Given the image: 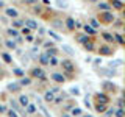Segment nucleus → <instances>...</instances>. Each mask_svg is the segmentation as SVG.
Returning a JSON list of instances; mask_svg holds the SVG:
<instances>
[{"mask_svg":"<svg viewBox=\"0 0 125 117\" xmlns=\"http://www.w3.org/2000/svg\"><path fill=\"white\" fill-rule=\"evenodd\" d=\"M55 100V94L52 91H47L44 94V101H47V103H50V101H53Z\"/></svg>","mask_w":125,"mask_h":117,"instance_id":"obj_4","label":"nucleus"},{"mask_svg":"<svg viewBox=\"0 0 125 117\" xmlns=\"http://www.w3.org/2000/svg\"><path fill=\"white\" fill-rule=\"evenodd\" d=\"M66 27H67L69 30H73L75 28V20H73L72 17H67L66 19Z\"/></svg>","mask_w":125,"mask_h":117,"instance_id":"obj_8","label":"nucleus"},{"mask_svg":"<svg viewBox=\"0 0 125 117\" xmlns=\"http://www.w3.org/2000/svg\"><path fill=\"white\" fill-rule=\"evenodd\" d=\"M8 34H10V36H14V38H19L17 30H14V28H8Z\"/></svg>","mask_w":125,"mask_h":117,"instance_id":"obj_18","label":"nucleus"},{"mask_svg":"<svg viewBox=\"0 0 125 117\" xmlns=\"http://www.w3.org/2000/svg\"><path fill=\"white\" fill-rule=\"evenodd\" d=\"M58 6H62V8H66L67 5H66V3H61V2H58Z\"/></svg>","mask_w":125,"mask_h":117,"instance_id":"obj_45","label":"nucleus"},{"mask_svg":"<svg viewBox=\"0 0 125 117\" xmlns=\"http://www.w3.org/2000/svg\"><path fill=\"white\" fill-rule=\"evenodd\" d=\"M13 72L16 73V75H19V77H22V75H23V72H22V70H21V69H14V70H13Z\"/></svg>","mask_w":125,"mask_h":117,"instance_id":"obj_35","label":"nucleus"},{"mask_svg":"<svg viewBox=\"0 0 125 117\" xmlns=\"http://www.w3.org/2000/svg\"><path fill=\"white\" fill-rule=\"evenodd\" d=\"M3 112H6V108L3 105H0V114H3Z\"/></svg>","mask_w":125,"mask_h":117,"instance_id":"obj_40","label":"nucleus"},{"mask_svg":"<svg viewBox=\"0 0 125 117\" xmlns=\"http://www.w3.org/2000/svg\"><path fill=\"white\" fill-rule=\"evenodd\" d=\"M3 6H5V3H3V2H0V8H3Z\"/></svg>","mask_w":125,"mask_h":117,"instance_id":"obj_46","label":"nucleus"},{"mask_svg":"<svg viewBox=\"0 0 125 117\" xmlns=\"http://www.w3.org/2000/svg\"><path fill=\"white\" fill-rule=\"evenodd\" d=\"M100 17H102V20H105V22H111L113 19H114V17H113V14L109 13V11H106V13H103V14L100 16Z\"/></svg>","mask_w":125,"mask_h":117,"instance_id":"obj_7","label":"nucleus"},{"mask_svg":"<svg viewBox=\"0 0 125 117\" xmlns=\"http://www.w3.org/2000/svg\"><path fill=\"white\" fill-rule=\"evenodd\" d=\"M2 56H3V59H5L6 62H11V56H10V55H6V53H3V55H2Z\"/></svg>","mask_w":125,"mask_h":117,"instance_id":"obj_33","label":"nucleus"},{"mask_svg":"<svg viewBox=\"0 0 125 117\" xmlns=\"http://www.w3.org/2000/svg\"><path fill=\"white\" fill-rule=\"evenodd\" d=\"M70 94H73V95H80V89H78V88H70Z\"/></svg>","mask_w":125,"mask_h":117,"instance_id":"obj_27","label":"nucleus"},{"mask_svg":"<svg viewBox=\"0 0 125 117\" xmlns=\"http://www.w3.org/2000/svg\"><path fill=\"white\" fill-rule=\"evenodd\" d=\"M31 75L36 77V78H41V80H44V78H45V72L42 69H33V70H31Z\"/></svg>","mask_w":125,"mask_h":117,"instance_id":"obj_2","label":"nucleus"},{"mask_svg":"<svg viewBox=\"0 0 125 117\" xmlns=\"http://www.w3.org/2000/svg\"><path fill=\"white\" fill-rule=\"evenodd\" d=\"M99 8H100V10H108V8H109V5H106V3H100V5H99Z\"/></svg>","mask_w":125,"mask_h":117,"instance_id":"obj_36","label":"nucleus"},{"mask_svg":"<svg viewBox=\"0 0 125 117\" xmlns=\"http://www.w3.org/2000/svg\"><path fill=\"white\" fill-rule=\"evenodd\" d=\"M88 36H80V38H78V41H80V42H83V44H86V42H88Z\"/></svg>","mask_w":125,"mask_h":117,"instance_id":"obj_32","label":"nucleus"},{"mask_svg":"<svg viewBox=\"0 0 125 117\" xmlns=\"http://www.w3.org/2000/svg\"><path fill=\"white\" fill-rule=\"evenodd\" d=\"M22 27H23V22H22V20H14V22H13V28H14V30L22 28Z\"/></svg>","mask_w":125,"mask_h":117,"instance_id":"obj_14","label":"nucleus"},{"mask_svg":"<svg viewBox=\"0 0 125 117\" xmlns=\"http://www.w3.org/2000/svg\"><path fill=\"white\" fill-rule=\"evenodd\" d=\"M103 38H105V41H106V42H113V41H114L113 34H109V33H105V34H103Z\"/></svg>","mask_w":125,"mask_h":117,"instance_id":"obj_22","label":"nucleus"},{"mask_svg":"<svg viewBox=\"0 0 125 117\" xmlns=\"http://www.w3.org/2000/svg\"><path fill=\"white\" fill-rule=\"evenodd\" d=\"M52 80L56 81V83H64V77H62V73H53Z\"/></svg>","mask_w":125,"mask_h":117,"instance_id":"obj_6","label":"nucleus"},{"mask_svg":"<svg viewBox=\"0 0 125 117\" xmlns=\"http://www.w3.org/2000/svg\"><path fill=\"white\" fill-rule=\"evenodd\" d=\"M0 44H2V42H0Z\"/></svg>","mask_w":125,"mask_h":117,"instance_id":"obj_49","label":"nucleus"},{"mask_svg":"<svg viewBox=\"0 0 125 117\" xmlns=\"http://www.w3.org/2000/svg\"><path fill=\"white\" fill-rule=\"evenodd\" d=\"M116 39L120 42V44H124V39H122V36H120V34H116Z\"/></svg>","mask_w":125,"mask_h":117,"instance_id":"obj_38","label":"nucleus"},{"mask_svg":"<svg viewBox=\"0 0 125 117\" xmlns=\"http://www.w3.org/2000/svg\"><path fill=\"white\" fill-rule=\"evenodd\" d=\"M97 100H99L100 105H106L108 103V97L103 95V94H97Z\"/></svg>","mask_w":125,"mask_h":117,"instance_id":"obj_9","label":"nucleus"},{"mask_svg":"<svg viewBox=\"0 0 125 117\" xmlns=\"http://www.w3.org/2000/svg\"><path fill=\"white\" fill-rule=\"evenodd\" d=\"M8 88V91H11V92H16V91H19V89H21V86H19L17 83H10L6 86Z\"/></svg>","mask_w":125,"mask_h":117,"instance_id":"obj_10","label":"nucleus"},{"mask_svg":"<svg viewBox=\"0 0 125 117\" xmlns=\"http://www.w3.org/2000/svg\"><path fill=\"white\" fill-rule=\"evenodd\" d=\"M84 31H86V34H94L95 33V30H94L91 25H84Z\"/></svg>","mask_w":125,"mask_h":117,"instance_id":"obj_16","label":"nucleus"},{"mask_svg":"<svg viewBox=\"0 0 125 117\" xmlns=\"http://www.w3.org/2000/svg\"><path fill=\"white\" fill-rule=\"evenodd\" d=\"M22 33H23V34H27V36H30V30H28V28H23V30H22Z\"/></svg>","mask_w":125,"mask_h":117,"instance_id":"obj_41","label":"nucleus"},{"mask_svg":"<svg viewBox=\"0 0 125 117\" xmlns=\"http://www.w3.org/2000/svg\"><path fill=\"white\" fill-rule=\"evenodd\" d=\"M34 111H36V106H34V105H28V106H27V112H28V114H33Z\"/></svg>","mask_w":125,"mask_h":117,"instance_id":"obj_24","label":"nucleus"},{"mask_svg":"<svg viewBox=\"0 0 125 117\" xmlns=\"http://www.w3.org/2000/svg\"><path fill=\"white\" fill-rule=\"evenodd\" d=\"M8 117H19V116H17V112H16V111L11 109V111H8Z\"/></svg>","mask_w":125,"mask_h":117,"instance_id":"obj_31","label":"nucleus"},{"mask_svg":"<svg viewBox=\"0 0 125 117\" xmlns=\"http://www.w3.org/2000/svg\"><path fill=\"white\" fill-rule=\"evenodd\" d=\"M113 5H114V8H122V3H120V2H114Z\"/></svg>","mask_w":125,"mask_h":117,"instance_id":"obj_39","label":"nucleus"},{"mask_svg":"<svg viewBox=\"0 0 125 117\" xmlns=\"http://www.w3.org/2000/svg\"><path fill=\"white\" fill-rule=\"evenodd\" d=\"M11 106H13V111H16V112L19 111V105H17V100H11Z\"/></svg>","mask_w":125,"mask_h":117,"instance_id":"obj_25","label":"nucleus"},{"mask_svg":"<svg viewBox=\"0 0 125 117\" xmlns=\"http://www.w3.org/2000/svg\"><path fill=\"white\" fill-rule=\"evenodd\" d=\"M49 64L50 66H58V59H56V58H49Z\"/></svg>","mask_w":125,"mask_h":117,"instance_id":"obj_26","label":"nucleus"},{"mask_svg":"<svg viewBox=\"0 0 125 117\" xmlns=\"http://www.w3.org/2000/svg\"><path fill=\"white\" fill-rule=\"evenodd\" d=\"M39 109H41V111L44 112V116H45V117H52V116L49 114V111H47V108L44 106V105H41V103H39Z\"/></svg>","mask_w":125,"mask_h":117,"instance_id":"obj_20","label":"nucleus"},{"mask_svg":"<svg viewBox=\"0 0 125 117\" xmlns=\"http://www.w3.org/2000/svg\"><path fill=\"white\" fill-rule=\"evenodd\" d=\"M49 36H50V38H53L55 41H61V38L58 36V34L55 33V31H52V30H49Z\"/></svg>","mask_w":125,"mask_h":117,"instance_id":"obj_17","label":"nucleus"},{"mask_svg":"<svg viewBox=\"0 0 125 117\" xmlns=\"http://www.w3.org/2000/svg\"><path fill=\"white\" fill-rule=\"evenodd\" d=\"M116 112V117H124V109L120 108V109H117V111H114Z\"/></svg>","mask_w":125,"mask_h":117,"instance_id":"obj_30","label":"nucleus"},{"mask_svg":"<svg viewBox=\"0 0 125 117\" xmlns=\"http://www.w3.org/2000/svg\"><path fill=\"white\" fill-rule=\"evenodd\" d=\"M30 83H31L30 78H22V80H21V84H19V86H28Z\"/></svg>","mask_w":125,"mask_h":117,"instance_id":"obj_23","label":"nucleus"},{"mask_svg":"<svg viewBox=\"0 0 125 117\" xmlns=\"http://www.w3.org/2000/svg\"><path fill=\"white\" fill-rule=\"evenodd\" d=\"M100 52L103 53V55H109V53H111V50H109L108 47H102V49H100Z\"/></svg>","mask_w":125,"mask_h":117,"instance_id":"obj_29","label":"nucleus"},{"mask_svg":"<svg viewBox=\"0 0 125 117\" xmlns=\"http://www.w3.org/2000/svg\"><path fill=\"white\" fill-rule=\"evenodd\" d=\"M113 114H114V109H108V114H106V116H108V117H111Z\"/></svg>","mask_w":125,"mask_h":117,"instance_id":"obj_43","label":"nucleus"},{"mask_svg":"<svg viewBox=\"0 0 125 117\" xmlns=\"http://www.w3.org/2000/svg\"><path fill=\"white\" fill-rule=\"evenodd\" d=\"M61 117H70V116H69V114H62Z\"/></svg>","mask_w":125,"mask_h":117,"instance_id":"obj_47","label":"nucleus"},{"mask_svg":"<svg viewBox=\"0 0 125 117\" xmlns=\"http://www.w3.org/2000/svg\"><path fill=\"white\" fill-rule=\"evenodd\" d=\"M28 27V30L31 28V30H38V23L33 20V19H25V20H23V27Z\"/></svg>","mask_w":125,"mask_h":117,"instance_id":"obj_1","label":"nucleus"},{"mask_svg":"<svg viewBox=\"0 0 125 117\" xmlns=\"http://www.w3.org/2000/svg\"><path fill=\"white\" fill-rule=\"evenodd\" d=\"M84 117H91V116H84Z\"/></svg>","mask_w":125,"mask_h":117,"instance_id":"obj_48","label":"nucleus"},{"mask_svg":"<svg viewBox=\"0 0 125 117\" xmlns=\"http://www.w3.org/2000/svg\"><path fill=\"white\" fill-rule=\"evenodd\" d=\"M39 62H41L42 66H49V58H47L44 53H42V55H39Z\"/></svg>","mask_w":125,"mask_h":117,"instance_id":"obj_12","label":"nucleus"},{"mask_svg":"<svg viewBox=\"0 0 125 117\" xmlns=\"http://www.w3.org/2000/svg\"><path fill=\"white\" fill-rule=\"evenodd\" d=\"M53 25L56 27V28H62V22H60V20H55V22H53Z\"/></svg>","mask_w":125,"mask_h":117,"instance_id":"obj_34","label":"nucleus"},{"mask_svg":"<svg viewBox=\"0 0 125 117\" xmlns=\"http://www.w3.org/2000/svg\"><path fill=\"white\" fill-rule=\"evenodd\" d=\"M84 47H86V49H88V50H92V44H91V42H89V44H88V42H86V44H84Z\"/></svg>","mask_w":125,"mask_h":117,"instance_id":"obj_42","label":"nucleus"},{"mask_svg":"<svg viewBox=\"0 0 125 117\" xmlns=\"http://www.w3.org/2000/svg\"><path fill=\"white\" fill-rule=\"evenodd\" d=\"M19 103H21L22 106H28V105H30L28 97H27V95H21V98H19Z\"/></svg>","mask_w":125,"mask_h":117,"instance_id":"obj_11","label":"nucleus"},{"mask_svg":"<svg viewBox=\"0 0 125 117\" xmlns=\"http://www.w3.org/2000/svg\"><path fill=\"white\" fill-rule=\"evenodd\" d=\"M70 114L77 117V116H80V114H81V109H80V108H73L72 111H70ZM72 116H70V117H72Z\"/></svg>","mask_w":125,"mask_h":117,"instance_id":"obj_21","label":"nucleus"},{"mask_svg":"<svg viewBox=\"0 0 125 117\" xmlns=\"http://www.w3.org/2000/svg\"><path fill=\"white\" fill-rule=\"evenodd\" d=\"M91 27L94 30H97V28H99V22H97L95 19H92V20H91Z\"/></svg>","mask_w":125,"mask_h":117,"instance_id":"obj_28","label":"nucleus"},{"mask_svg":"<svg viewBox=\"0 0 125 117\" xmlns=\"http://www.w3.org/2000/svg\"><path fill=\"white\" fill-rule=\"evenodd\" d=\"M61 66H62V69H66L67 72H72L73 67H75V66H73V62H72V61H69V59L62 61V62H61Z\"/></svg>","mask_w":125,"mask_h":117,"instance_id":"obj_3","label":"nucleus"},{"mask_svg":"<svg viewBox=\"0 0 125 117\" xmlns=\"http://www.w3.org/2000/svg\"><path fill=\"white\" fill-rule=\"evenodd\" d=\"M95 108H97V111H105V105H100V103H99Z\"/></svg>","mask_w":125,"mask_h":117,"instance_id":"obj_37","label":"nucleus"},{"mask_svg":"<svg viewBox=\"0 0 125 117\" xmlns=\"http://www.w3.org/2000/svg\"><path fill=\"white\" fill-rule=\"evenodd\" d=\"M5 44H6L8 49H11V50H14V49H16V42H14V41H10V39H8Z\"/></svg>","mask_w":125,"mask_h":117,"instance_id":"obj_19","label":"nucleus"},{"mask_svg":"<svg viewBox=\"0 0 125 117\" xmlns=\"http://www.w3.org/2000/svg\"><path fill=\"white\" fill-rule=\"evenodd\" d=\"M94 62H95V66H99V64H102V59H100V58H97V59L94 61Z\"/></svg>","mask_w":125,"mask_h":117,"instance_id":"obj_44","label":"nucleus"},{"mask_svg":"<svg viewBox=\"0 0 125 117\" xmlns=\"http://www.w3.org/2000/svg\"><path fill=\"white\" fill-rule=\"evenodd\" d=\"M5 13H6V16H8V17H17V10H14V8H6V11H5Z\"/></svg>","mask_w":125,"mask_h":117,"instance_id":"obj_5","label":"nucleus"},{"mask_svg":"<svg viewBox=\"0 0 125 117\" xmlns=\"http://www.w3.org/2000/svg\"><path fill=\"white\" fill-rule=\"evenodd\" d=\"M62 52H66V53H69V55L75 53V52H73V49H72V47H69V45H62Z\"/></svg>","mask_w":125,"mask_h":117,"instance_id":"obj_15","label":"nucleus"},{"mask_svg":"<svg viewBox=\"0 0 125 117\" xmlns=\"http://www.w3.org/2000/svg\"><path fill=\"white\" fill-rule=\"evenodd\" d=\"M44 55H45L47 58H53L55 55H56V49H49V50H47V52H45Z\"/></svg>","mask_w":125,"mask_h":117,"instance_id":"obj_13","label":"nucleus"}]
</instances>
